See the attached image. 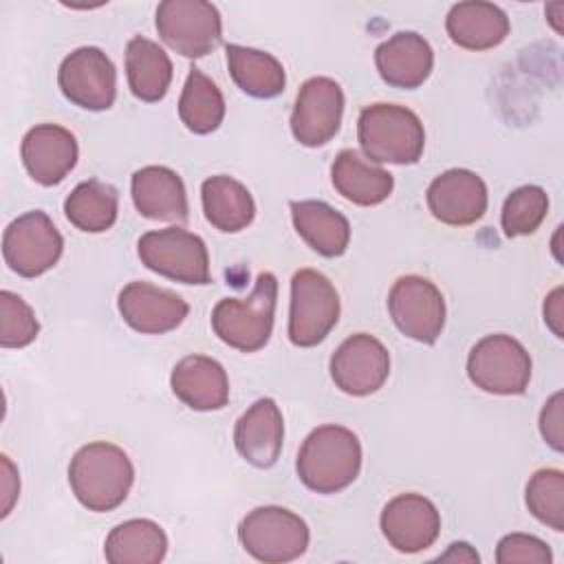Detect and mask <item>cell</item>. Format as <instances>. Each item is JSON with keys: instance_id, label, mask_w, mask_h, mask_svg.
Segmentation results:
<instances>
[{"instance_id": "obj_1", "label": "cell", "mask_w": 564, "mask_h": 564, "mask_svg": "<svg viewBox=\"0 0 564 564\" xmlns=\"http://www.w3.org/2000/svg\"><path fill=\"white\" fill-rule=\"evenodd\" d=\"M134 480L128 454L106 441L88 443L75 452L68 465V482L75 498L88 511H112L126 498Z\"/></svg>"}, {"instance_id": "obj_2", "label": "cell", "mask_w": 564, "mask_h": 564, "mask_svg": "<svg viewBox=\"0 0 564 564\" xmlns=\"http://www.w3.org/2000/svg\"><path fill=\"white\" fill-rule=\"evenodd\" d=\"M295 469L311 491L337 494L359 476L361 443L348 427L322 425L304 438Z\"/></svg>"}, {"instance_id": "obj_3", "label": "cell", "mask_w": 564, "mask_h": 564, "mask_svg": "<svg viewBox=\"0 0 564 564\" xmlns=\"http://www.w3.org/2000/svg\"><path fill=\"white\" fill-rule=\"evenodd\" d=\"M278 280L262 271L247 297H225L212 311V328L227 346L256 352L264 348L273 330Z\"/></svg>"}, {"instance_id": "obj_4", "label": "cell", "mask_w": 564, "mask_h": 564, "mask_svg": "<svg viewBox=\"0 0 564 564\" xmlns=\"http://www.w3.org/2000/svg\"><path fill=\"white\" fill-rule=\"evenodd\" d=\"M357 139L364 154L377 163L410 165L416 163L425 148L421 119L405 106L372 104L361 110Z\"/></svg>"}, {"instance_id": "obj_5", "label": "cell", "mask_w": 564, "mask_h": 564, "mask_svg": "<svg viewBox=\"0 0 564 564\" xmlns=\"http://www.w3.org/2000/svg\"><path fill=\"white\" fill-rule=\"evenodd\" d=\"M137 251L141 262L170 280L183 284H209V253L200 236L183 229L167 227L154 229L139 238Z\"/></svg>"}, {"instance_id": "obj_6", "label": "cell", "mask_w": 564, "mask_h": 564, "mask_svg": "<svg viewBox=\"0 0 564 564\" xmlns=\"http://www.w3.org/2000/svg\"><path fill=\"white\" fill-rule=\"evenodd\" d=\"M238 538L242 549L256 560L280 564L304 555L308 546V527L297 513L269 505L258 507L242 518Z\"/></svg>"}, {"instance_id": "obj_7", "label": "cell", "mask_w": 564, "mask_h": 564, "mask_svg": "<svg viewBox=\"0 0 564 564\" xmlns=\"http://www.w3.org/2000/svg\"><path fill=\"white\" fill-rule=\"evenodd\" d=\"M339 319V295L315 269H300L291 280L289 339L300 348L317 346Z\"/></svg>"}, {"instance_id": "obj_8", "label": "cell", "mask_w": 564, "mask_h": 564, "mask_svg": "<svg viewBox=\"0 0 564 564\" xmlns=\"http://www.w3.org/2000/svg\"><path fill=\"white\" fill-rule=\"evenodd\" d=\"M469 381L489 394H522L531 381V357L509 335H487L467 357Z\"/></svg>"}, {"instance_id": "obj_9", "label": "cell", "mask_w": 564, "mask_h": 564, "mask_svg": "<svg viewBox=\"0 0 564 564\" xmlns=\"http://www.w3.org/2000/svg\"><path fill=\"white\" fill-rule=\"evenodd\" d=\"M161 40L183 57H205L223 37L220 13L205 0H165L156 7Z\"/></svg>"}, {"instance_id": "obj_10", "label": "cell", "mask_w": 564, "mask_h": 564, "mask_svg": "<svg viewBox=\"0 0 564 564\" xmlns=\"http://www.w3.org/2000/svg\"><path fill=\"white\" fill-rule=\"evenodd\" d=\"M62 249V234L40 209L15 218L2 236L4 262L22 278H37L46 273L59 260Z\"/></svg>"}, {"instance_id": "obj_11", "label": "cell", "mask_w": 564, "mask_h": 564, "mask_svg": "<svg viewBox=\"0 0 564 564\" xmlns=\"http://www.w3.org/2000/svg\"><path fill=\"white\" fill-rule=\"evenodd\" d=\"M388 311L394 326L414 341L434 344L443 333L445 300L427 278H399L388 293Z\"/></svg>"}, {"instance_id": "obj_12", "label": "cell", "mask_w": 564, "mask_h": 564, "mask_svg": "<svg viewBox=\"0 0 564 564\" xmlns=\"http://www.w3.org/2000/svg\"><path fill=\"white\" fill-rule=\"evenodd\" d=\"M57 84L64 97L84 110H108L117 97V70L95 46H82L64 57Z\"/></svg>"}, {"instance_id": "obj_13", "label": "cell", "mask_w": 564, "mask_h": 564, "mask_svg": "<svg viewBox=\"0 0 564 564\" xmlns=\"http://www.w3.org/2000/svg\"><path fill=\"white\" fill-rule=\"evenodd\" d=\"M344 93L330 77H311L302 84L291 112V132L306 145L317 148L328 143L341 123Z\"/></svg>"}, {"instance_id": "obj_14", "label": "cell", "mask_w": 564, "mask_h": 564, "mask_svg": "<svg viewBox=\"0 0 564 564\" xmlns=\"http://www.w3.org/2000/svg\"><path fill=\"white\" fill-rule=\"evenodd\" d=\"M390 375V352L368 335L357 333L339 344L330 357V377L335 386L352 397L377 392Z\"/></svg>"}, {"instance_id": "obj_15", "label": "cell", "mask_w": 564, "mask_h": 564, "mask_svg": "<svg viewBox=\"0 0 564 564\" xmlns=\"http://www.w3.org/2000/svg\"><path fill=\"white\" fill-rule=\"evenodd\" d=\"M381 531L401 553H419L432 546L441 531V516L432 500L419 494H401L381 511Z\"/></svg>"}, {"instance_id": "obj_16", "label": "cell", "mask_w": 564, "mask_h": 564, "mask_svg": "<svg viewBox=\"0 0 564 564\" xmlns=\"http://www.w3.org/2000/svg\"><path fill=\"white\" fill-rule=\"evenodd\" d=\"M427 207L432 216L445 225H471L487 212V185L471 170H447L430 183Z\"/></svg>"}, {"instance_id": "obj_17", "label": "cell", "mask_w": 564, "mask_h": 564, "mask_svg": "<svg viewBox=\"0 0 564 564\" xmlns=\"http://www.w3.org/2000/svg\"><path fill=\"white\" fill-rule=\"evenodd\" d=\"M123 322L137 333L161 335L183 324L189 313L187 302L150 282H130L121 289L117 300Z\"/></svg>"}, {"instance_id": "obj_18", "label": "cell", "mask_w": 564, "mask_h": 564, "mask_svg": "<svg viewBox=\"0 0 564 564\" xmlns=\"http://www.w3.org/2000/svg\"><path fill=\"white\" fill-rule=\"evenodd\" d=\"M22 163L29 176L40 185H57L77 163V141L70 130L42 123L31 128L20 148Z\"/></svg>"}, {"instance_id": "obj_19", "label": "cell", "mask_w": 564, "mask_h": 564, "mask_svg": "<svg viewBox=\"0 0 564 564\" xmlns=\"http://www.w3.org/2000/svg\"><path fill=\"white\" fill-rule=\"evenodd\" d=\"M284 441V419L273 399H258L238 419L234 443L238 454L253 467L269 469L278 463Z\"/></svg>"}, {"instance_id": "obj_20", "label": "cell", "mask_w": 564, "mask_h": 564, "mask_svg": "<svg viewBox=\"0 0 564 564\" xmlns=\"http://www.w3.org/2000/svg\"><path fill=\"white\" fill-rule=\"evenodd\" d=\"M375 64L388 86L412 90L430 77L434 53L423 35L401 31L377 46Z\"/></svg>"}, {"instance_id": "obj_21", "label": "cell", "mask_w": 564, "mask_h": 564, "mask_svg": "<svg viewBox=\"0 0 564 564\" xmlns=\"http://www.w3.org/2000/svg\"><path fill=\"white\" fill-rule=\"evenodd\" d=\"M170 386L178 401L198 412L220 410L229 401V379L225 368L205 355L183 357L172 370Z\"/></svg>"}, {"instance_id": "obj_22", "label": "cell", "mask_w": 564, "mask_h": 564, "mask_svg": "<svg viewBox=\"0 0 564 564\" xmlns=\"http://www.w3.org/2000/svg\"><path fill=\"white\" fill-rule=\"evenodd\" d=\"M132 200L141 216L152 220L185 223L187 194L181 176L163 165H148L132 174Z\"/></svg>"}, {"instance_id": "obj_23", "label": "cell", "mask_w": 564, "mask_h": 564, "mask_svg": "<svg viewBox=\"0 0 564 564\" xmlns=\"http://www.w3.org/2000/svg\"><path fill=\"white\" fill-rule=\"evenodd\" d=\"M445 29L454 44L469 51H487L509 35V18L491 2H458L449 9Z\"/></svg>"}, {"instance_id": "obj_24", "label": "cell", "mask_w": 564, "mask_h": 564, "mask_svg": "<svg viewBox=\"0 0 564 564\" xmlns=\"http://www.w3.org/2000/svg\"><path fill=\"white\" fill-rule=\"evenodd\" d=\"M291 218L304 242L324 258H337L348 249L350 225L344 214L322 200H293Z\"/></svg>"}, {"instance_id": "obj_25", "label": "cell", "mask_w": 564, "mask_h": 564, "mask_svg": "<svg viewBox=\"0 0 564 564\" xmlns=\"http://www.w3.org/2000/svg\"><path fill=\"white\" fill-rule=\"evenodd\" d=\"M333 187L350 203L370 207L383 203L394 187V178L379 165H372L355 150H341L330 167Z\"/></svg>"}, {"instance_id": "obj_26", "label": "cell", "mask_w": 564, "mask_h": 564, "mask_svg": "<svg viewBox=\"0 0 564 564\" xmlns=\"http://www.w3.org/2000/svg\"><path fill=\"white\" fill-rule=\"evenodd\" d=\"M200 198L207 223L225 234H236L249 227L256 216V203L249 189L225 174L203 181Z\"/></svg>"}, {"instance_id": "obj_27", "label": "cell", "mask_w": 564, "mask_h": 564, "mask_svg": "<svg viewBox=\"0 0 564 564\" xmlns=\"http://www.w3.org/2000/svg\"><path fill=\"white\" fill-rule=\"evenodd\" d=\"M126 75L137 99L161 101L172 82V62L156 42L134 35L126 46Z\"/></svg>"}, {"instance_id": "obj_28", "label": "cell", "mask_w": 564, "mask_h": 564, "mask_svg": "<svg viewBox=\"0 0 564 564\" xmlns=\"http://www.w3.org/2000/svg\"><path fill=\"white\" fill-rule=\"evenodd\" d=\"M165 553V531L145 518L117 524L104 544V555L110 564H159Z\"/></svg>"}, {"instance_id": "obj_29", "label": "cell", "mask_w": 564, "mask_h": 564, "mask_svg": "<svg viewBox=\"0 0 564 564\" xmlns=\"http://www.w3.org/2000/svg\"><path fill=\"white\" fill-rule=\"evenodd\" d=\"M225 51L229 75L242 93L256 99H271L284 90V68L271 53L238 44H227Z\"/></svg>"}, {"instance_id": "obj_30", "label": "cell", "mask_w": 564, "mask_h": 564, "mask_svg": "<svg viewBox=\"0 0 564 564\" xmlns=\"http://www.w3.org/2000/svg\"><path fill=\"white\" fill-rule=\"evenodd\" d=\"M119 194L112 185L97 178L79 183L64 200V214L82 231L99 234L115 225Z\"/></svg>"}, {"instance_id": "obj_31", "label": "cell", "mask_w": 564, "mask_h": 564, "mask_svg": "<svg viewBox=\"0 0 564 564\" xmlns=\"http://www.w3.org/2000/svg\"><path fill=\"white\" fill-rule=\"evenodd\" d=\"M178 117L194 134L214 132L225 117V99L220 88L196 66L189 68L181 99Z\"/></svg>"}, {"instance_id": "obj_32", "label": "cell", "mask_w": 564, "mask_h": 564, "mask_svg": "<svg viewBox=\"0 0 564 564\" xmlns=\"http://www.w3.org/2000/svg\"><path fill=\"white\" fill-rule=\"evenodd\" d=\"M546 212H549L546 192L538 185H522L507 196L502 205L500 223L509 238L529 236L542 225V220L546 218Z\"/></svg>"}, {"instance_id": "obj_33", "label": "cell", "mask_w": 564, "mask_h": 564, "mask_svg": "<svg viewBox=\"0 0 564 564\" xmlns=\"http://www.w3.org/2000/svg\"><path fill=\"white\" fill-rule=\"evenodd\" d=\"M529 511L553 531H564V474L538 469L527 482Z\"/></svg>"}, {"instance_id": "obj_34", "label": "cell", "mask_w": 564, "mask_h": 564, "mask_svg": "<svg viewBox=\"0 0 564 564\" xmlns=\"http://www.w3.org/2000/svg\"><path fill=\"white\" fill-rule=\"evenodd\" d=\"M0 346L2 348H22L29 346L37 333L40 324L31 306L15 293H0Z\"/></svg>"}, {"instance_id": "obj_35", "label": "cell", "mask_w": 564, "mask_h": 564, "mask_svg": "<svg viewBox=\"0 0 564 564\" xmlns=\"http://www.w3.org/2000/svg\"><path fill=\"white\" fill-rule=\"evenodd\" d=\"M496 562L498 564H516V562H520V564H551L553 553L546 546V542H542L535 535L509 533L498 542Z\"/></svg>"}, {"instance_id": "obj_36", "label": "cell", "mask_w": 564, "mask_h": 564, "mask_svg": "<svg viewBox=\"0 0 564 564\" xmlns=\"http://www.w3.org/2000/svg\"><path fill=\"white\" fill-rule=\"evenodd\" d=\"M542 438L555 449H564V427H562V392H555L540 412Z\"/></svg>"}, {"instance_id": "obj_37", "label": "cell", "mask_w": 564, "mask_h": 564, "mask_svg": "<svg viewBox=\"0 0 564 564\" xmlns=\"http://www.w3.org/2000/svg\"><path fill=\"white\" fill-rule=\"evenodd\" d=\"M18 471L13 467V463L9 460V456H2V516H9L15 498H18Z\"/></svg>"}, {"instance_id": "obj_38", "label": "cell", "mask_w": 564, "mask_h": 564, "mask_svg": "<svg viewBox=\"0 0 564 564\" xmlns=\"http://www.w3.org/2000/svg\"><path fill=\"white\" fill-rule=\"evenodd\" d=\"M562 289H553L544 302V322L546 326L553 330L555 337H562L564 330H562Z\"/></svg>"}, {"instance_id": "obj_39", "label": "cell", "mask_w": 564, "mask_h": 564, "mask_svg": "<svg viewBox=\"0 0 564 564\" xmlns=\"http://www.w3.org/2000/svg\"><path fill=\"white\" fill-rule=\"evenodd\" d=\"M438 560H443V562H478L480 557H478V553L469 544L454 542L447 553L438 555Z\"/></svg>"}]
</instances>
